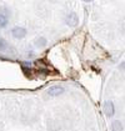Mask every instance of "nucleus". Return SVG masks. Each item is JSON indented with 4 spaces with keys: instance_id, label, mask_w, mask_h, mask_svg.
Segmentation results:
<instances>
[{
    "instance_id": "obj_1",
    "label": "nucleus",
    "mask_w": 125,
    "mask_h": 131,
    "mask_svg": "<svg viewBox=\"0 0 125 131\" xmlns=\"http://www.w3.org/2000/svg\"><path fill=\"white\" fill-rule=\"evenodd\" d=\"M104 111L105 114H106V116H109V117H111V116H114V112H115V107H114V104H113V101H105L104 104Z\"/></svg>"
},
{
    "instance_id": "obj_2",
    "label": "nucleus",
    "mask_w": 125,
    "mask_h": 131,
    "mask_svg": "<svg viewBox=\"0 0 125 131\" xmlns=\"http://www.w3.org/2000/svg\"><path fill=\"white\" fill-rule=\"evenodd\" d=\"M78 23H79V18H78V15H76L75 13H70V14L66 16V24H68L69 26H76Z\"/></svg>"
},
{
    "instance_id": "obj_3",
    "label": "nucleus",
    "mask_w": 125,
    "mask_h": 131,
    "mask_svg": "<svg viewBox=\"0 0 125 131\" xmlns=\"http://www.w3.org/2000/svg\"><path fill=\"white\" fill-rule=\"evenodd\" d=\"M11 35L15 38V39H23L25 35H26V30L24 28H14L11 30Z\"/></svg>"
},
{
    "instance_id": "obj_4",
    "label": "nucleus",
    "mask_w": 125,
    "mask_h": 131,
    "mask_svg": "<svg viewBox=\"0 0 125 131\" xmlns=\"http://www.w3.org/2000/svg\"><path fill=\"white\" fill-rule=\"evenodd\" d=\"M62 92H64V88L60 86V85L53 86V88H50L49 91H48V94H49L50 96H59V95H61Z\"/></svg>"
},
{
    "instance_id": "obj_5",
    "label": "nucleus",
    "mask_w": 125,
    "mask_h": 131,
    "mask_svg": "<svg viewBox=\"0 0 125 131\" xmlns=\"http://www.w3.org/2000/svg\"><path fill=\"white\" fill-rule=\"evenodd\" d=\"M111 127H113V131H123V124L119 120H114Z\"/></svg>"
},
{
    "instance_id": "obj_6",
    "label": "nucleus",
    "mask_w": 125,
    "mask_h": 131,
    "mask_svg": "<svg viewBox=\"0 0 125 131\" xmlns=\"http://www.w3.org/2000/svg\"><path fill=\"white\" fill-rule=\"evenodd\" d=\"M46 44H48V40L45 38H38L35 41V45L38 48H44V46H46Z\"/></svg>"
},
{
    "instance_id": "obj_7",
    "label": "nucleus",
    "mask_w": 125,
    "mask_h": 131,
    "mask_svg": "<svg viewBox=\"0 0 125 131\" xmlns=\"http://www.w3.org/2000/svg\"><path fill=\"white\" fill-rule=\"evenodd\" d=\"M8 23H9V19L0 14V28H5L8 25Z\"/></svg>"
},
{
    "instance_id": "obj_8",
    "label": "nucleus",
    "mask_w": 125,
    "mask_h": 131,
    "mask_svg": "<svg viewBox=\"0 0 125 131\" xmlns=\"http://www.w3.org/2000/svg\"><path fill=\"white\" fill-rule=\"evenodd\" d=\"M8 48V42L4 40V39H0V50L3 51V50H5Z\"/></svg>"
}]
</instances>
